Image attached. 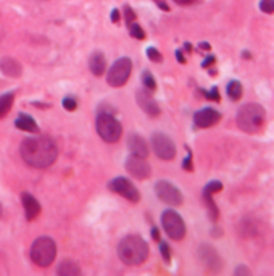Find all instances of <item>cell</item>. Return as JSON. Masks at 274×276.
I'll return each mask as SVG.
<instances>
[{"mask_svg": "<svg viewBox=\"0 0 274 276\" xmlns=\"http://www.w3.org/2000/svg\"><path fill=\"white\" fill-rule=\"evenodd\" d=\"M152 237L155 239V241H160V231H158L155 226L152 228Z\"/></svg>", "mask_w": 274, "mask_h": 276, "instance_id": "f35d334b", "label": "cell"}, {"mask_svg": "<svg viewBox=\"0 0 274 276\" xmlns=\"http://www.w3.org/2000/svg\"><path fill=\"white\" fill-rule=\"evenodd\" d=\"M155 194L162 202L168 203V205H181L182 203V192L176 188L171 181L162 180L155 184Z\"/></svg>", "mask_w": 274, "mask_h": 276, "instance_id": "9c48e42d", "label": "cell"}, {"mask_svg": "<svg viewBox=\"0 0 274 276\" xmlns=\"http://www.w3.org/2000/svg\"><path fill=\"white\" fill-rule=\"evenodd\" d=\"M202 95H205L208 100H215V102H219V91L218 87H211L210 91H205V89H202Z\"/></svg>", "mask_w": 274, "mask_h": 276, "instance_id": "4316f807", "label": "cell"}, {"mask_svg": "<svg viewBox=\"0 0 274 276\" xmlns=\"http://www.w3.org/2000/svg\"><path fill=\"white\" fill-rule=\"evenodd\" d=\"M160 254H162V257H163V260L166 262V263H170L171 262V249H170V246H168V243H160Z\"/></svg>", "mask_w": 274, "mask_h": 276, "instance_id": "83f0119b", "label": "cell"}, {"mask_svg": "<svg viewBox=\"0 0 274 276\" xmlns=\"http://www.w3.org/2000/svg\"><path fill=\"white\" fill-rule=\"evenodd\" d=\"M184 50L190 53L192 52V44L190 42H184Z\"/></svg>", "mask_w": 274, "mask_h": 276, "instance_id": "60d3db41", "label": "cell"}, {"mask_svg": "<svg viewBox=\"0 0 274 276\" xmlns=\"http://www.w3.org/2000/svg\"><path fill=\"white\" fill-rule=\"evenodd\" d=\"M199 259L202 263H205V266L211 271H219L223 268V260H221L219 254L216 252L215 247H211L210 244H202L199 247Z\"/></svg>", "mask_w": 274, "mask_h": 276, "instance_id": "4fadbf2b", "label": "cell"}, {"mask_svg": "<svg viewBox=\"0 0 274 276\" xmlns=\"http://www.w3.org/2000/svg\"><path fill=\"white\" fill-rule=\"evenodd\" d=\"M136 102H137V105L142 109L148 117H152V118H155V117H158L160 115V107H158V104H156V100L152 97V92L150 91H147V89L144 87V89H139V91L136 92Z\"/></svg>", "mask_w": 274, "mask_h": 276, "instance_id": "5bb4252c", "label": "cell"}, {"mask_svg": "<svg viewBox=\"0 0 274 276\" xmlns=\"http://www.w3.org/2000/svg\"><path fill=\"white\" fill-rule=\"evenodd\" d=\"M57 257V244L49 236H41L31 246V260L37 266H50Z\"/></svg>", "mask_w": 274, "mask_h": 276, "instance_id": "277c9868", "label": "cell"}, {"mask_svg": "<svg viewBox=\"0 0 274 276\" xmlns=\"http://www.w3.org/2000/svg\"><path fill=\"white\" fill-rule=\"evenodd\" d=\"M145 53H147L148 60L155 61V63H160V61H163V55H162V53L158 52L155 47H148V49L145 50Z\"/></svg>", "mask_w": 274, "mask_h": 276, "instance_id": "484cf974", "label": "cell"}, {"mask_svg": "<svg viewBox=\"0 0 274 276\" xmlns=\"http://www.w3.org/2000/svg\"><path fill=\"white\" fill-rule=\"evenodd\" d=\"M0 217H2V203H0Z\"/></svg>", "mask_w": 274, "mask_h": 276, "instance_id": "ee69618b", "label": "cell"}, {"mask_svg": "<svg viewBox=\"0 0 274 276\" xmlns=\"http://www.w3.org/2000/svg\"><path fill=\"white\" fill-rule=\"evenodd\" d=\"M153 2L156 4L158 8H162V10H165V12H170V5H168L165 0H153Z\"/></svg>", "mask_w": 274, "mask_h": 276, "instance_id": "e575fe53", "label": "cell"}, {"mask_svg": "<svg viewBox=\"0 0 274 276\" xmlns=\"http://www.w3.org/2000/svg\"><path fill=\"white\" fill-rule=\"evenodd\" d=\"M0 70H2L4 75L12 76V78H18L23 71L20 61L12 58V57H4L2 60H0Z\"/></svg>", "mask_w": 274, "mask_h": 276, "instance_id": "ac0fdd59", "label": "cell"}, {"mask_svg": "<svg viewBox=\"0 0 274 276\" xmlns=\"http://www.w3.org/2000/svg\"><path fill=\"white\" fill-rule=\"evenodd\" d=\"M174 4H178V5H182V7H185V5H192V4H195L197 0H173Z\"/></svg>", "mask_w": 274, "mask_h": 276, "instance_id": "74e56055", "label": "cell"}, {"mask_svg": "<svg viewBox=\"0 0 274 276\" xmlns=\"http://www.w3.org/2000/svg\"><path fill=\"white\" fill-rule=\"evenodd\" d=\"M63 107L68 110V112H74L77 109V102L73 97H65L63 99Z\"/></svg>", "mask_w": 274, "mask_h": 276, "instance_id": "1f68e13d", "label": "cell"}, {"mask_svg": "<svg viewBox=\"0 0 274 276\" xmlns=\"http://www.w3.org/2000/svg\"><path fill=\"white\" fill-rule=\"evenodd\" d=\"M89 70L94 76H102L107 70V60L102 52H94L89 57Z\"/></svg>", "mask_w": 274, "mask_h": 276, "instance_id": "d6986e66", "label": "cell"}, {"mask_svg": "<svg viewBox=\"0 0 274 276\" xmlns=\"http://www.w3.org/2000/svg\"><path fill=\"white\" fill-rule=\"evenodd\" d=\"M15 126L26 132H39V126H37L36 120L28 113H20L18 118L15 120Z\"/></svg>", "mask_w": 274, "mask_h": 276, "instance_id": "ffe728a7", "label": "cell"}, {"mask_svg": "<svg viewBox=\"0 0 274 276\" xmlns=\"http://www.w3.org/2000/svg\"><path fill=\"white\" fill-rule=\"evenodd\" d=\"M234 274H236V276H239V274H245V276H249V274H250V270L247 268V266L241 265V266H237V268H236Z\"/></svg>", "mask_w": 274, "mask_h": 276, "instance_id": "836d02e7", "label": "cell"}, {"mask_svg": "<svg viewBox=\"0 0 274 276\" xmlns=\"http://www.w3.org/2000/svg\"><path fill=\"white\" fill-rule=\"evenodd\" d=\"M128 29H129V34H131V38H134L137 41H142L145 39V31L142 29V26H139L137 23H129L128 24Z\"/></svg>", "mask_w": 274, "mask_h": 276, "instance_id": "cb8c5ba5", "label": "cell"}, {"mask_svg": "<svg viewBox=\"0 0 274 276\" xmlns=\"http://www.w3.org/2000/svg\"><path fill=\"white\" fill-rule=\"evenodd\" d=\"M150 144H152L153 152L158 158L162 160H173L176 157V146L170 136L163 134V132H153L150 137Z\"/></svg>", "mask_w": 274, "mask_h": 276, "instance_id": "ba28073f", "label": "cell"}, {"mask_svg": "<svg viewBox=\"0 0 274 276\" xmlns=\"http://www.w3.org/2000/svg\"><path fill=\"white\" fill-rule=\"evenodd\" d=\"M162 225L165 233L170 236L173 241H181L185 236V223L182 217L176 210L168 209L162 213Z\"/></svg>", "mask_w": 274, "mask_h": 276, "instance_id": "8992f818", "label": "cell"}, {"mask_svg": "<svg viewBox=\"0 0 274 276\" xmlns=\"http://www.w3.org/2000/svg\"><path fill=\"white\" fill-rule=\"evenodd\" d=\"M13 99H15L13 92H7V94L0 95V118H4L5 115L10 112L12 105H13Z\"/></svg>", "mask_w": 274, "mask_h": 276, "instance_id": "603a6c76", "label": "cell"}, {"mask_svg": "<svg viewBox=\"0 0 274 276\" xmlns=\"http://www.w3.org/2000/svg\"><path fill=\"white\" fill-rule=\"evenodd\" d=\"M110 18H111L113 23H118L120 21V10H118V8H113L111 13H110Z\"/></svg>", "mask_w": 274, "mask_h": 276, "instance_id": "8d00e7d4", "label": "cell"}, {"mask_svg": "<svg viewBox=\"0 0 274 276\" xmlns=\"http://www.w3.org/2000/svg\"><path fill=\"white\" fill-rule=\"evenodd\" d=\"M260 10L263 13L271 15L274 12V2H272V0H261V2H260Z\"/></svg>", "mask_w": 274, "mask_h": 276, "instance_id": "f546056e", "label": "cell"}, {"mask_svg": "<svg viewBox=\"0 0 274 276\" xmlns=\"http://www.w3.org/2000/svg\"><path fill=\"white\" fill-rule=\"evenodd\" d=\"M219 120H221V113L215 109H211V107H205V109L195 112V115H193V123H195L197 128H210L216 124Z\"/></svg>", "mask_w": 274, "mask_h": 276, "instance_id": "9a60e30c", "label": "cell"}, {"mask_svg": "<svg viewBox=\"0 0 274 276\" xmlns=\"http://www.w3.org/2000/svg\"><path fill=\"white\" fill-rule=\"evenodd\" d=\"M108 188H110V191L123 195V197L131 200V202H139L140 200V192L137 191L136 186L128 180V178H123V176L114 178L113 181H110Z\"/></svg>", "mask_w": 274, "mask_h": 276, "instance_id": "30bf717a", "label": "cell"}, {"mask_svg": "<svg viewBox=\"0 0 274 276\" xmlns=\"http://www.w3.org/2000/svg\"><path fill=\"white\" fill-rule=\"evenodd\" d=\"M148 255V246L139 234H129L123 237L118 244V257L123 263L136 266L144 263Z\"/></svg>", "mask_w": 274, "mask_h": 276, "instance_id": "7a4b0ae2", "label": "cell"}, {"mask_svg": "<svg viewBox=\"0 0 274 276\" xmlns=\"http://www.w3.org/2000/svg\"><path fill=\"white\" fill-rule=\"evenodd\" d=\"M21 202H23V207H24L26 220L32 221L34 218H37V215L41 213V203L37 202V199L29 192H23L21 194Z\"/></svg>", "mask_w": 274, "mask_h": 276, "instance_id": "e0dca14e", "label": "cell"}, {"mask_svg": "<svg viewBox=\"0 0 274 276\" xmlns=\"http://www.w3.org/2000/svg\"><path fill=\"white\" fill-rule=\"evenodd\" d=\"M142 83H144V87L147 89V91L153 92L156 89V81H155V76L150 73L148 70H145L142 73Z\"/></svg>", "mask_w": 274, "mask_h": 276, "instance_id": "d4e9b609", "label": "cell"}, {"mask_svg": "<svg viewBox=\"0 0 274 276\" xmlns=\"http://www.w3.org/2000/svg\"><path fill=\"white\" fill-rule=\"evenodd\" d=\"M242 57H244L245 60H250V58H252V53H250L249 50H244V52H242Z\"/></svg>", "mask_w": 274, "mask_h": 276, "instance_id": "b9f144b4", "label": "cell"}, {"mask_svg": "<svg viewBox=\"0 0 274 276\" xmlns=\"http://www.w3.org/2000/svg\"><path fill=\"white\" fill-rule=\"evenodd\" d=\"M21 158L32 168H47L54 165L58 157L55 141L49 136H32L21 142Z\"/></svg>", "mask_w": 274, "mask_h": 276, "instance_id": "6da1fadb", "label": "cell"}, {"mask_svg": "<svg viewBox=\"0 0 274 276\" xmlns=\"http://www.w3.org/2000/svg\"><path fill=\"white\" fill-rule=\"evenodd\" d=\"M210 75H211V76L216 75V70H215V68H211V70H210Z\"/></svg>", "mask_w": 274, "mask_h": 276, "instance_id": "7bdbcfd3", "label": "cell"}, {"mask_svg": "<svg viewBox=\"0 0 274 276\" xmlns=\"http://www.w3.org/2000/svg\"><path fill=\"white\" fill-rule=\"evenodd\" d=\"M125 166H126V171L132 178H137V180H147L150 173H152V168L145 162V158L132 155V154L126 158Z\"/></svg>", "mask_w": 274, "mask_h": 276, "instance_id": "8fae6325", "label": "cell"}, {"mask_svg": "<svg viewBox=\"0 0 274 276\" xmlns=\"http://www.w3.org/2000/svg\"><path fill=\"white\" fill-rule=\"evenodd\" d=\"M242 84L237 81V79H231V81L227 83V87H226V92L229 95V99L231 100H239L242 97Z\"/></svg>", "mask_w": 274, "mask_h": 276, "instance_id": "7402d4cb", "label": "cell"}, {"mask_svg": "<svg viewBox=\"0 0 274 276\" xmlns=\"http://www.w3.org/2000/svg\"><path fill=\"white\" fill-rule=\"evenodd\" d=\"M95 129H97V134L105 142H110V144L111 142H118L123 134L121 123L114 118L110 112H100V115L97 117Z\"/></svg>", "mask_w": 274, "mask_h": 276, "instance_id": "5b68a950", "label": "cell"}, {"mask_svg": "<svg viewBox=\"0 0 274 276\" xmlns=\"http://www.w3.org/2000/svg\"><path fill=\"white\" fill-rule=\"evenodd\" d=\"M185 150H187V157L184 158V162H182V168L185 171H192L193 170V165H192V150L189 146H185Z\"/></svg>", "mask_w": 274, "mask_h": 276, "instance_id": "f1b7e54d", "label": "cell"}, {"mask_svg": "<svg viewBox=\"0 0 274 276\" xmlns=\"http://www.w3.org/2000/svg\"><path fill=\"white\" fill-rule=\"evenodd\" d=\"M128 147H129L132 155H137V157H142V158L148 157V144H147V141L140 134H136V132L129 134V137H128Z\"/></svg>", "mask_w": 274, "mask_h": 276, "instance_id": "2e32d148", "label": "cell"}, {"mask_svg": "<svg viewBox=\"0 0 274 276\" xmlns=\"http://www.w3.org/2000/svg\"><path fill=\"white\" fill-rule=\"evenodd\" d=\"M136 12L132 10V8L128 5V4H125V21H126V24H129V23H132L136 20Z\"/></svg>", "mask_w": 274, "mask_h": 276, "instance_id": "4dcf8cb0", "label": "cell"}, {"mask_svg": "<svg viewBox=\"0 0 274 276\" xmlns=\"http://www.w3.org/2000/svg\"><path fill=\"white\" fill-rule=\"evenodd\" d=\"M221 189H223V183H221V181H210L202 191V199H203V202L207 203V209H208L211 221H216L218 215H219L218 205L215 203V199H213V194L219 192Z\"/></svg>", "mask_w": 274, "mask_h": 276, "instance_id": "7c38bea8", "label": "cell"}, {"mask_svg": "<svg viewBox=\"0 0 274 276\" xmlns=\"http://www.w3.org/2000/svg\"><path fill=\"white\" fill-rule=\"evenodd\" d=\"M199 49H200V50H210L211 46H210L208 42H200V44H199Z\"/></svg>", "mask_w": 274, "mask_h": 276, "instance_id": "ab89813d", "label": "cell"}, {"mask_svg": "<svg viewBox=\"0 0 274 276\" xmlns=\"http://www.w3.org/2000/svg\"><path fill=\"white\" fill-rule=\"evenodd\" d=\"M57 273L60 276H79L81 274V268H79L77 263L73 260H63L58 265Z\"/></svg>", "mask_w": 274, "mask_h": 276, "instance_id": "44dd1931", "label": "cell"}, {"mask_svg": "<svg viewBox=\"0 0 274 276\" xmlns=\"http://www.w3.org/2000/svg\"><path fill=\"white\" fill-rule=\"evenodd\" d=\"M236 121L242 131L249 132V134H255L263 128L264 121H266V112L260 104H245L239 109Z\"/></svg>", "mask_w": 274, "mask_h": 276, "instance_id": "3957f363", "label": "cell"}, {"mask_svg": "<svg viewBox=\"0 0 274 276\" xmlns=\"http://www.w3.org/2000/svg\"><path fill=\"white\" fill-rule=\"evenodd\" d=\"M131 70H132V61L128 57H121L118 58L111 68L107 73V83L113 87H121L125 86L126 81L131 76Z\"/></svg>", "mask_w": 274, "mask_h": 276, "instance_id": "52a82bcc", "label": "cell"}, {"mask_svg": "<svg viewBox=\"0 0 274 276\" xmlns=\"http://www.w3.org/2000/svg\"><path fill=\"white\" fill-rule=\"evenodd\" d=\"M174 55H176V60H178L179 63H182V65L185 63V61H187V58L184 57V52H182V50H176V52H174Z\"/></svg>", "mask_w": 274, "mask_h": 276, "instance_id": "d590c367", "label": "cell"}, {"mask_svg": "<svg viewBox=\"0 0 274 276\" xmlns=\"http://www.w3.org/2000/svg\"><path fill=\"white\" fill-rule=\"evenodd\" d=\"M215 61H216V57L215 55H208L205 60L202 61V68H210L211 65H215Z\"/></svg>", "mask_w": 274, "mask_h": 276, "instance_id": "d6a6232c", "label": "cell"}]
</instances>
